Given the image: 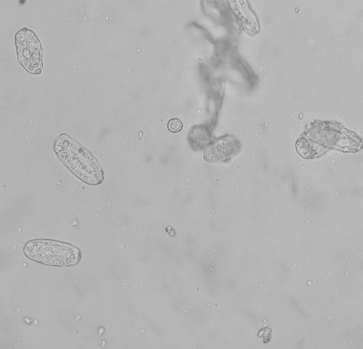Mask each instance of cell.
Here are the masks:
<instances>
[{"label":"cell","instance_id":"6","mask_svg":"<svg viewBox=\"0 0 363 349\" xmlns=\"http://www.w3.org/2000/svg\"><path fill=\"white\" fill-rule=\"evenodd\" d=\"M168 129L172 132H177L183 129V124L178 119H172L169 121Z\"/></svg>","mask_w":363,"mask_h":349},{"label":"cell","instance_id":"4","mask_svg":"<svg viewBox=\"0 0 363 349\" xmlns=\"http://www.w3.org/2000/svg\"><path fill=\"white\" fill-rule=\"evenodd\" d=\"M234 148H235V143L230 141H220L216 143L213 147L208 150V156H212L214 159H221L226 158L233 153Z\"/></svg>","mask_w":363,"mask_h":349},{"label":"cell","instance_id":"1","mask_svg":"<svg viewBox=\"0 0 363 349\" xmlns=\"http://www.w3.org/2000/svg\"><path fill=\"white\" fill-rule=\"evenodd\" d=\"M55 152L64 165L84 183L97 185L104 180L102 167L89 150L67 135L58 137Z\"/></svg>","mask_w":363,"mask_h":349},{"label":"cell","instance_id":"3","mask_svg":"<svg viewBox=\"0 0 363 349\" xmlns=\"http://www.w3.org/2000/svg\"><path fill=\"white\" fill-rule=\"evenodd\" d=\"M16 45L19 62L30 74L43 71L42 44L30 29L23 28L16 34Z\"/></svg>","mask_w":363,"mask_h":349},{"label":"cell","instance_id":"2","mask_svg":"<svg viewBox=\"0 0 363 349\" xmlns=\"http://www.w3.org/2000/svg\"><path fill=\"white\" fill-rule=\"evenodd\" d=\"M23 253L35 263L49 266L77 265L83 257L81 250L72 244L45 239L28 241Z\"/></svg>","mask_w":363,"mask_h":349},{"label":"cell","instance_id":"5","mask_svg":"<svg viewBox=\"0 0 363 349\" xmlns=\"http://www.w3.org/2000/svg\"><path fill=\"white\" fill-rule=\"evenodd\" d=\"M240 18H241L245 28H247L249 31H254L255 27H257L255 15L249 8L243 7L240 9Z\"/></svg>","mask_w":363,"mask_h":349}]
</instances>
